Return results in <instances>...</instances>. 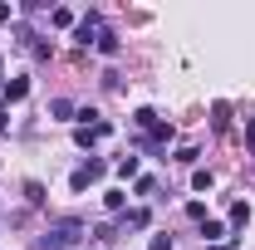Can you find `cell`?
Wrapping results in <instances>:
<instances>
[{
	"mask_svg": "<svg viewBox=\"0 0 255 250\" xmlns=\"http://www.w3.org/2000/svg\"><path fill=\"white\" fill-rule=\"evenodd\" d=\"M25 201H30V206H44V187H39V182H25Z\"/></svg>",
	"mask_w": 255,
	"mask_h": 250,
	"instance_id": "obj_14",
	"label": "cell"
},
{
	"mask_svg": "<svg viewBox=\"0 0 255 250\" xmlns=\"http://www.w3.org/2000/svg\"><path fill=\"white\" fill-rule=\"evenodd\" d=\"M0 94H5V103H20V98L30 94V79H10V84H5Z\"/></svg>",
	"mask_w": 255,
	"mask_h": 250,
	"instance_id": "obj_6",
	"label": "cell"
},
{
	"mask_svg": "<svg viewBox=\"0 0 255 250\" xmlns=\"http://www.w3.org/2000/svg\"><path fill=\"white\" fill-rule=\"evenodd\" d=\"M74 39H79L84 49H89V44H98V39H103V15H84V20L74 25Z\"/></svg>",
	"mask_w": 255,
	"mask_h": 250,
	"instance_id": "obj_2",
	"label": "cell"
},
{
	"mask_svg": "<svg viewBox=\"0 0 255 250\" xmlns=\"http://www.w3.org/2000/svg\"><path fill=\"white\" fill-rule=\"evenodd\" d=\"M94 241H98V246H108V241H118V231H113V226H98V231H94Z\"/></svg>",
	"mask_w": 255,
	"mask_h": 250,
	"instance_id": "obj_18",
	"label": "cell"
},
{
	"mask_svg": "<svg viewBox=\"0 0 255 250\" xmlns=\"http://www.w3.org/2000/svg\"><path fill=\"white\" fill-rule=\"evenodd\" d=\"M201 241H231L221 221H201Z\"/></svg>",
	"mask_w": 255,
	"mask_h": 250,
	"instance_id": "obj_9",
	"label": "cell"
},
{
	"mask_svg": "<svg viewBox=\"0 0 255 250\" xmlns=\"http://www.w3.org/2000/svg\"><path fill=\"white\" fill-rule=\"evenodd\" d=\"M123 226H132V231H142V226H152V211H147V206H132V211L123 216Z\"/></svg>",
	"mask_w": 255,
	"mask_h": 250,
	"instance_id": "obj_7",
	"label": "cell"
},
{
	"mask_svg": "<svg viewBox=\"0 0 255 250\" xmlns=\"http://www.w3.org/2000/svg\"><path fill=\"white\" fill-rule=\"evenodd\" d=\"M0 89H5V84H0Z\"/></svg>",
	"mask_w": 255,
	"mask_h": 250,
	"instance_id": "obj_24",
	"label": "cell"
},
{
	"mask_svg": "<svg viewBox=\"0 0 255 250\" xmlns=\"http://www.w3.org/2000/svg\"><path fill=\"white\" fill-rule=\"evenodd\" d=\"M118 177H123V182H128V177H137V157H123V162H118Z\"/></svg>",
	"mask_w": 255,
	"mask_h": 250,
	"instance_id": "obj_17",
	"label": "cell"
},
{
	"mask_svg": "<svg viewBox=\"0 0 255 250\" xmlns=\"http://www.w3.org/2000/svg\"><path fill=\"white\" fill-rule=\"evenodd\" d=\"M147 250H172V236H167V231H157V236H152V246Z\"/></svg>",
	"mask_w": 255,
	"mask_h": 250,
	"instance_id": "obj_20",
	"label": "cell"
},
{
	"mask_svg": "<svg viewBox=\"0 0 255 250\" xmlns=\"http://www.w3.org/2000/svg\"><path fill=\"white\" fill-rule=\"evenodd\" d=\"M49 113H54V118H74V103H69V98H54Z\"/></svg>",
	"mask_w": 255,
	"mask_h": 250,
	"instance_id": "obj_15",
	"label": "cell"
},
{
	"mask_svg": "<svg viewBox=\"0 0 255 250\" xmlns=\"http://www.w3.org/2000/svg\"><path fill=\"white\" fill-rule=\"evenodd\" d=\"M211 127H216V132L231 127V103H211Z\"/></svg>",
	"mask_w": 255,
	"mask_h": 250,
	"instance_id": "obj_8",
	"label": "cell"
},
{
	"mask_svg": "<svg viewBox=\"0 0 255 250\" xmlns=\"http://www.w3.org/2000/svg\"><path fill=\"white\" fill-rule=\"evenodd\" d=\"M113 132V123H103V118H94V123H79V132H74V142L79 147H94V142H103Z\"/></svg>",
	"mask_w": 255,
	"mask_h": 250,
	"instance_id": "obj_3",
	"label": "cell"
},
{
	"mask_svg": "<svg viewBox=\"0 0 255 250\" xmlns=\"http://www.w3.org/2000/svg\"><path fill=\"white\" fill-rule=\"evenodd\" d=\"M211 182H216V177H211L206 167H196V172H191V187H196V191H211Z\"/></svg>",
	"mask_w": 255,
	"mask_h": 250,
	"instance_id": "obj_12",
	"label": "cell"
},
{
	"mask_svg": "<svg viewBox=\"0 0 255 250\" xmlns=\"http://www.w3.org/2000/svg\"><path fill=\"white\" fill-rule=\"evenodd\" d=\"M246 221H251V206H246V201H236V206H231V231H241Z\"/></svg>",
	"mask_w": 255,
	"mask_h": 250,
	"instance_id": "obj_10",
	"label": "cell"
},
{
	"mask_svg": "<svg viewBox=\"0 0 255 250\" xmlns=\"http://www.w3.org/2000/svg\"><path fill=\"white\" fill-rule=\"evenodd\" d=\"M118 49H123V44H118V34H108V30H103V39H98V54H108V59H113Z\"/></svg>",
	"mask_w": 255,
	"mask_h": 250,
	"instance_id": "obj_11",
	"label": "cell"
},
{
	"mask_svg": "<svg viewBox=\"0 0 255 250\" xmlns=\"http://www.w3.org/2000/svg\"><path fill=\"white\" fill-rule=\"evenodd\" d=\"M157 191V177H137V196H152Z\"/></svg>",
	"mask_w": 255,
	"mask_h": 250,
	"instance_id": "obj_19",
	"label": "cell"
},
{
	"mask_svg": "<svg viewBox=\"0 0 255 250\" xmlns=\"http://www.w3.org/2000/svg\"><path fill=\"white\" fill-rule=\"evenodd\" d=\"M89 236V226H84V216H59L49 231H44V241H39V250H74L79 241Z\"/></svg>",
	"mask_w": 255,
	"mask_h": 250,
	"instance_id": "obj_1",
	"label": "cell"
},
{
	"mask_svg": "<svg viewBox=\"0 0 255 250\" xmlns=\"http://www.w3.org/2000/svg\"><path fill=\"white\" fill-rule=\"evenodd\" d=\"M103 206H108V211H123V206H128V191H103Z\"/></svg>",
	"mask_w": 255,
	"mask_h": 250,
	"instance_id": "obj_13",
	"label": "cell"
},
{
	"mask_svg": "<svg viewBox=\"0 0 255 250\" xmlns=\"http://www.w3.org/2000/svg\"><path fill=\"white\" fill-rule=\"evenodd\" d=\"M132 123H137V127H152V123H157V113H152V108H137V113H132Z\"/></svg>",
	"mask_w": 255,
	"mask_h": 250,
	"instance_id": "obj_16",
	"label": "cell"
},
{
	"mask_svg": "<svg viewBox=\"0 0 255 250\" xmlns=\"http://www.w3.org/2000/svg\"><path fill=\"white\" fill-rule=\"evenodd\" d=\"M103 172H108V167H103V162L94 157V162H84V167H79V172L69 177V187H74V191H89V182H98Z\"/></svg>",
	"mask_w": 255,
	"mask_h": 250,
	"instance_id": "obj_4",
	"label": "cell"
},
{
	"mask_svg": "<svg viewBox=\"0 0 255 250\" xmlns=\"http://www.w3.org/2000/svg\"><path fill=\"white\" fill-rule=\"evenodd\" d=\"M10 20H15V10H10V5H0V25H10Z\"/></svg>",
	"mask_w": 255,
	"mask_h": 250,
	"instance_id": "obj_22",
	"label": "cell"
},
{
	"mask_svg": "<svg viewBox=\"0 0 255 250\" xmlns=\"http://www.w3.org/2000/svg\"><path fill=\"white\" fill-rule=\"evenodd\" d=\"M246 147H255V118L246 123Z\"/></svg>",
	"mask_w": 255,
	"mask_h": 250,
	"instance_id": "obj_21",
	"label": "cell"
},
{
	"mask_svg": "<svg viewBox=\"0 0 255 250\" xmlns=\"http://www.w3.org/2000/svg\"><path fill=\"white\" fill-rule=\"evenodd\" d=\"M211 250H236V236H231V241H221V246H211Z\"/></svg>",
	"mask_w": 255,
	"mask_h": 250,
	"instance_id": "obj_23",
	"label": "cell"
},
{
	"mask_svg": "<svg viewBox=\"0 0 255 250\" xmlns=\"http://www.w3.org/2000/svg\"><path fill=\"white\" fill-rule=\"evenodd\" d=\"M172 137H177V132H172V123H162V118L147 127V147H152V152H157V147H167Z\"/></svg>",
	"mask_w": 255,
	"mask_h": 250,
	"instance_id": "obj_5",
	"label": "cell"
}]
</instances>
